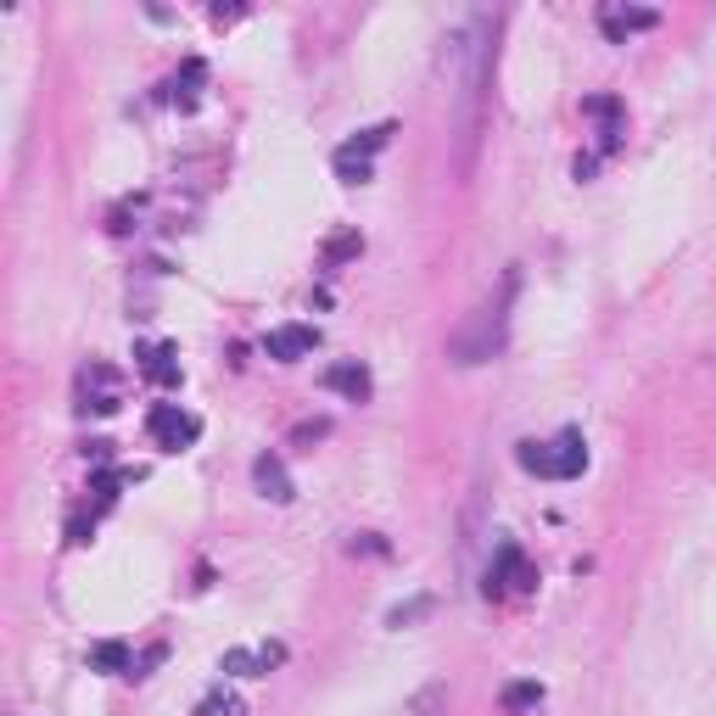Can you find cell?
<instances>
[{
	"instance_id": "4",
	"label": "cell",
	"mask_w": 716,
	"mask_h": 716,
	"mask_svg": "<svg viewBox=\"0 0 716 716\" xmlns=\"http://www.w3.org/2000/svg\"><path fill=\"white\" fill-rule=\"evenodd\" d=\"M520 588H531L526 555H520L515 544H504V549H498V560L487 566V599H504V593H520Z\"/></svg>"
},
{
	"instance_id": "5",
	"label": "cell",
	"mask_w": 716,
	"mask_h": 716,
	"mask_svg": "<svg viewBox=\"0 0 716 716\" xmlns=\"http://www.w3.org/2000/svg\"><path fill=\"white\" fill-rule=\"evenodd\" d=\"M314 347H319L314 325H281V330H268V341H263V352L281 358V365H297V358H308Z\"/></svg>"
},
{
	"instance_id": "17",
	"label": "cell",
	"mask_w": 716,
	"mask_h": 716,
	"mask_svg": "<svg viewBox=\"0 0 716 716\" xmlns=\"http://www.w3.org/2000/svg\"><path fill=\"white\" fill-rule=\"evenodd\" d=\"M425 610H431V599H414V604H398V610H392L387 621H392V626H409V621H420Z\"/></svg>"
},
{
	"instance_id": "2",
	"label": "cell",
	"mask_w": 716,
	"mask_h": 716,
	"mask_svg": "<svg viewBox=\"0 0 716 716\" xmlns=\"http://www.w3.org/2000/svg\"><path fill=\"white\" fill-rule=\"evenodd\" d=\"M146 431H151V442L162 448V454H179V448H191L202 436V420L191 409H179V403H157L146 414Z\"/></svg>"
},
{
	"instance_id": "14",
	"label": "cell",
	"mask_w": 716,
	"mask_h": 716,
	"mask_svg": "<svg viewBox=\"0 0 716 716\" xmlns=\"http://www.w3.org/2000/svg\"><path fill=\"white\" fill-rule=\"evenodd\" d=\"M358 252H365V235H358V230H347V235H336V241L325 246V263L336 268V263H347V257H358Z\"/></svg>"
},
{
	"instance_id": "11",
	"label": "cell",
	"mask_w": 716,
	"mask_h": 716,
	"mask_svg": "<svg viewBox=\"0 0 716 716\" xmlns=\"http://www.w3.org/2000/svg\"><path fill=\"white\" fill-rule=\"evenodd\" d=\"M520 471H531V476H555V448L549 442H520Z\"/></svg>"
},
{
	"instance_id": "16",
	"label": "cell",
	"mask_w": 716,
	"mask_h": 716,
	"mask_svg": "<svg viewBox=\"0 0 716 716\" xmlns=\"http://www.w3.org/2000/svg\"><path fill=\"white\" fill-rule=\"evenodd\" d=\"M537 699H544V683H509V688H504V705H509V710H526V705H537Z\"/></svg>"
},
{
	"instance_id": "9",
	"label": "cell",
	"mask_w": 716,
	"mask_h": 716,
	"mask_svg": "<svg viewBox=\"0 0 716 716\" xmlns=\"http://www.w3.org/2000/svg\"><path fill=\"white\" fill-rule=\"evenodd\" d=\"M555 448V482H577L582 471H588V442H582V431H560V442H549Z\"/></svg>"
},
{
	"instance_id": "3",
	"label": "cell",
	"mask_w": 716,
	"mask_h": 716,
	"mask_svg": "<svg viewBox=\"0 0 716 716\" xmlns=\"http://www.w3.org/2000/svg\"><path fill=\"white\" fill-rule=\"evenodd\" d=\"M387 140H392V124H376V129H365V135H352L347 146H336V173L347 179V186H365V179L376 173L370 157H376Z\"/></svg>"
},
{
	"instance_id": "15",
	"label": "cell",
	"mask_w": 716,
	"mask_h": 716,
	"mask_svg": "<svg viewBox=\"0 0 716 716\" xmlns=\"http://www.w3.org/2000/svg\"><path fill=\"white\" fill-rule=\"evenodd\" d=\"M197 716H246V705H241L235 694H224V688H219V694H208V699L197 705Z\"/></svg>"
},
{
	"instance_id": "6",
	"label": "cell",
	"mask_w": 716,
	"mask_h": 716,
	"mask_svg": "<svg viewBox=\"0 0 716 716\" xmlns=\"http://www.w3.org/2000/svg\"><path fill=\"white\" fill-rule=\"evenodd\" d=\"M252 482H257V493H263L268 504H292V498H297V487H292L281 454H257V460H252Z\"/></svg>"
},
{
	"instance_id": "8",
	"label": "cell",
	"mask_w": 716,
	"mask_h": 716,
	"mask_svg": "<svg viewBox=\"0 0 716 716\" xmlns=\"http://www.w3.org/2000/svg\"><path fill=\"white\" fill-rule=\"evenodd\" d=\"M281 661H286V650H281V644H263V650H224V661H219V666H224L230 677H268Z\"/></svg>"
},
{
	"instance_id": "18",
	"label": "cell",
	"mask_w": 716,
	"mask_h": 716,
	"mask_svg": "<svg viewBox=\"0 0 716 716\" xmlns=\"http://www.w3.org/2000/svg\"><path fill=\"white\" fill-rule=\"evenodd\" d=\"M436 699H442V688H425V694H420V705H414V710H420V716H431V710H436Z\"/></svg>"
},
{
	"instance_id": "1",
	"label": "cell",
	"mask_w": 716,
	"mask_h": 716,
	"mask_svg": "<svg viewBox=\"0 0 716 716\" xmlns=\"http://www.w3.org/2000/svg\"><path fill=\"white\" fill-rule=\"evenodd\" d=\"M509 297H515V275H504V286H498V297L493 303H482L476 308V319L454 336V365H482V358H493L498 347H504V308H509Z\"/></svg>"
},
{
	"instance_id": "13",
	"label": "cell",
	"mask_w": 716,
	"mask_h": 716,
	"mask_svg": "<svg viewBox=\"0 0 716 716\" xmlns=\"http://www.w3.org/2000/svg\"><path fill=\"white\" fill-rule=\"evenodd\" d=\"M202 78H208V67L191 56V62H186V73L173 78V102H179V107H197V84H202Z\"/></svg>"
},
{
	"instance_id": "7",
	"label": "cell",
	"mask_w": 716,
	"mask_h": 716,
	"mask_svg": "<svg viewBox=\"0 0 716 716\" xmlns=\"http://www.w3.org/2000/svg\"><path fill=\"white\" fill-rule=\"evenodd\" d=\"M325 387H330V392H341L347 403H370V392H376L370 370L358 365V358H341V365H330V370H325Z\"/></svg>"
},
{
	"instance_id": "10",
	"label": "cell",
	"mask_w": 716,
	"mask_h": 716,
	"mask_svg": "<svg viewBox=\"0 0 716 716\" xmlns=\"http://www.w3.org/2000/svg\"><path fill=\"white\" fill-rule=\"evenodd\" d=\"M140 376H146L151 387H179V358H173L168 341H157V347L140 352Z\"/></svg>"
},
{
	"instance_id": "12",
	"label": "cell",
	"mask_w": 716,
	"mask_h": 716,
	"mask_svg": "<svg viewBox=\"0 0 716 716\" xmlns=\"http://www.w3.org/2000/svg\"><path fill=\"white\" fill-rule=\"evenodd\" d=\"M90 666H96V672H129V644H118V639L96 644V650H90Z\"/></svg>"
}]
</instances>
